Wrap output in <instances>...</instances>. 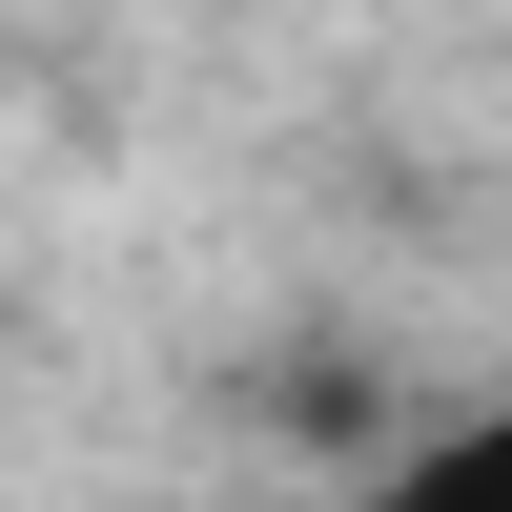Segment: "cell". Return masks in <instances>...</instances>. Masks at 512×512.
Returning a JSON list of instances; mask_svg holds the SVG:
<instances>
[{"label":"cell","instance_id":"obj_1","mask_svg":"<svg viewBox=\"0 0 512 512\" xmlns=\"http://www.w3.org/2000/svg\"><path fill=\"white\" fill-rule=\"evenodd\" d=\"M349 512H512V390L431 410L410 451H369V492H349Z\"/></svg>","mask_w":512,"mask_h":512}]
</instances>
